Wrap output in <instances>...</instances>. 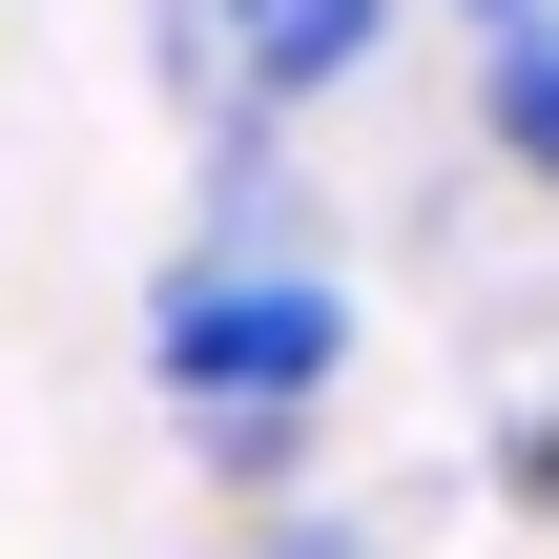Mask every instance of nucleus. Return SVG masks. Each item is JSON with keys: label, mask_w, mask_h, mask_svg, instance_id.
Wrapping results in <instances>:
<instances>
[{"label": "nucleus", "mask_w": 559, "mask_h": 559, "mask_svg": "<svg viewBox=\"0 0 559 559\" xmlns=\"http://www.w3.org/2000/svg\"><path fill=\"white\" fill-rule=\"evenodd\" d=\"M145 373L187 415H332V373H353L332 249H166L145 270Z\"/></svg>", "instance_id": "f257e3e1"}, {"label": "nucleus", "mask_w": 559, "mask_h": 559, "mask_svg": "<svg viewBox=\"0 0 559 559\" xmlns=\"http://www.w3.org/2000/svg\"><path fill=\"white\" fill-rule=\"evenodd\" d=\"M373 41H394V0H270V21L228 41V124H290V104H332Z\"/></svg>", "instance_id": "f03ea898"}, {"label": "nucleus", "mask_w": 559, "mask_h": 559, "mask_svg": "<svg viewBox=\"0 0 559 559\" xmlns=\"http://www.w3.org/2000/svg\"><path fill=\"white\" fill-rule=\"evenodd\" d=\"M477 145H498L519 187H559V21H519V41H477Z\"/></svg>", "instance_id": "7ed1b4c3"}, {"label": "nucleus", "mask_w": 559, "mask_h": 559, "mask_svg": "<svg viewBox=\"0 0 559 559\" xmlns=\"http://www.w3.org/2000/svg\"><path fill=\"white\" fill-rule=\"evenodd\" d=\"M290 456H311V415H207V477L270 498V519H290Z\"/></svg>", "instance_id": "20e7f679"}, {"label": "nucleus", "mask_w": 559, "mask_h": 559, "mask_svg": "<svg viewBox=\"0 0 559 559\" xmlns=\"http://www.w3.org/2000/svg\"><path fill=\"white\" fill-rule=\"evenodd\" d=\"M498 498H539V519H559V394L519 415V436H498Z\"/></svg>", "instance_id": "39448f33"}, {"label": "nucleus", "mask_w": 559, "mask_h": 559, "mask_svg": "<svg viewBox=\"0 0 559 559\" xmlns=\"http://www.w3.org/2000/svg\"><path fill=\"white\" fill-rule=\"evenodd\" d=\"M249 559H373V519H270Z\"/></svg>", "instance_id": "423d86ee"}]
</instances>
